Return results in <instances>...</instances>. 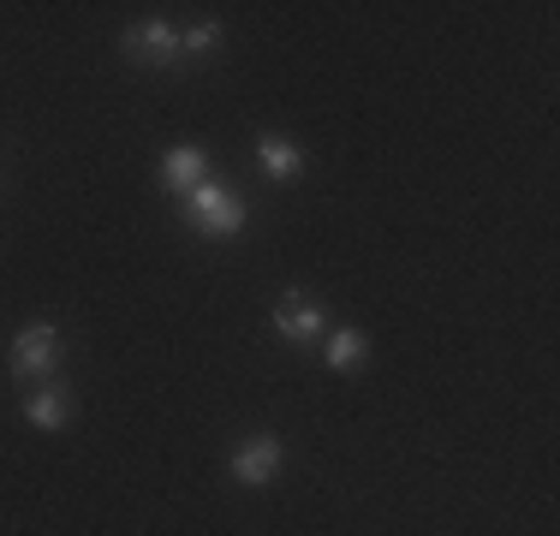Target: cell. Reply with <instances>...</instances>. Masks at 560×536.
<instances>
[{
	"instance_id": "cell-1",
	"label": "cell",
	"mask_w": 560,
	"mask_h": 536,
	"mask_svg": "<svg viewBox=\"0 0 560 536\" xmlns=\"http://www.w3.org/2000/svg\"><path fill=\"white\" fill-rule=\"evenodd\" d=\"M179 203H185V226L203 233V238H238V233H245V221H250L245 197L226 191L221 179H203L191 197H179Z\"/></svg>"
},
{
	"instance_id": "cell-2",
	"label": "cell",
	"mask_w": 560,
	"mask_h": 536,
	"mask_svg": "<svg viewBox=\"0 0 560 536\" xmlns=\"http://www.w3.org/2000/svg\"><path fill=\"white\" fill-rule=\"evenodd\" d=\"M60 328L55 322H24L19 334H12V346H7V370L19 375V382H48V375L60 370Z\"/></svg>"
},
{
	"instance_id": "cell-3",
	"label": "cell",
	"mask_w": 560,
	"mask_h": 536,
	"mask_svg": "<svg viewBox=\"0 0 560 536\" xmlns=\"http://www.w3.org/2000/svg\"><path fill=\"white\" fill-rule=\"evenodd\" d=\"M280 465H287V441L280 435H245L233 447V459H226V471H233V482L238 489H269V482L280 477Z\"/></svg>"
},
{
	"instance_id": "cell-4",
	"label": "cell",
	"mask_w": 560,
	"mask_h": 536,
	"mask_svg": "<svg viewBox=\"0 0 560 536\" xmlns=\"http://www.w3.org/2000/svg\"><path fill=\"white\" fill-rule=\"evenodd\" d=\"M275 334H280L287 346H316V340L328 334L323 304L304 299V292H280V304H275Z\"/></svg>"
},
{
	"instance_id": "cell-5",
	"label": "cell",
	"mask_w": 560,
	"mask_h": 536,
	"mask_svg": "<svg viewBox=\"0 0 560 536\" xmlns=\"http://www.w3.org/2000/svg\"><path fill=\"white\" fill-rule=\"evenodd\" d=\"M119 48H126L138 66H155V72H162V66H179V60H185V54H179V31H173V24H162V19L131 24V31L119 36Z\"/></svg>"
},
{
	"instance_id": "cell-6",
	"label": "cell",
	"mask_w": 560,
	"mask_h": 536,
	"mask_svg": "<svg viewBox=\"0 0 560 536\" xmlns=\"http://www.w3.org/2000/svg\"><path fill=\"white\" fill-rule=\"evenodd\" d=\"M24 418H31L36 429H48V435H55V429H66V423H72V387H66L60 375L36 382L31 399H24Z\"/></svg>"
},
{
	"instance_id": "cell-7",
	"label": "cell",
	"mask_w": 560,
	"mask_h": 536,
	"mask_svg": "<svg viewBox=\"0 0 560 536\" xmlns=\"http://www.w3.org/2000/svg\"><path fill=\"white\" fill-rule=\"evenodd\" d=\"M203 179H209V155H203V143H179V150H167V155H162V185H167L173 197H191Z\"/></svg>"
},
{
	"instance_id": "cell-8",
	"label": "cell",
	"mask_w": 560,
	"mask_h": 536,
	"mask_svg": "<svg viewBox=\"0 0 560 536\" xmlns=\"http://www.w3.org/2000/svg\"><path fill=\"white\" fill-rule=\"evenodd\" d=\"M257 167L269 173L275 185H292L304 173V150L292 138H280V131H262V138H257Z\"/></svg>"
},
{
	"instance_id": "cell-9",
	"label": "cell",
	"mask_w": 560,
	"mask_h": 536,
	"mask_svg": "<svg viewBox=\"0 0 560 536\" xmlns=\"http://www.w3.org/2000/svg\"><path fill=\"white\" fill-rule=\"evenodd\" d=\"M323 358H328V370H358L370 358V340L358 328H328L323 334Z\"/></svg>"
},
{
	"instance_id": "cell-10",
	"label": "cell",
	"mask_w": 560,
	"mask_h": 536,
	"mask_svg": "<svg viewBox=\"0 0 560 536\" xmlns=\"http://www.w3.org/2000/svg\"><path fill=\"white\" fill-rule=\"evenodd\" d=\"M215 48H221V24H215V19L179 31V54H191V60H203V54H215Z\"/></svg>"
}]
</instances>
